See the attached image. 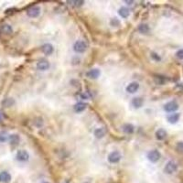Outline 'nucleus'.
Masks as SVG:
<instances>
[{
  "label": "nucleus",
  "instance_id": "nucleus-3",
  "mask_svg": "<svg viewBox=\"0 0 183 183\" xmlns=\"http://www.w3.org/2000/svg\"><path fill=\"white\" fill-rule=\"evenodd\" d=\"M177 168H178V166L174 161H169L167 163L164 170L167 174H172L177 170Z\"/></svg>",
  "mask_w": 183,
  "mask_h": 183
},
{
  "label": "nucleus",
  "instance_id": "nucleus-20",
  "mask_svg": "<svg viewBox=\"0 0 183 183\" xmlns=\"http://www.w3.org/2000/svg\"><path fill=\"white\" fill-rule=\"evenodd\" d=\"M118 13H119V15H120L122 18H127L128 16L130 15V11H129V9L126 8H125V6H122V8L119 9Z\"/></svg>",
  "mask_w": 183,
  "mask_h": 183
},
{
  "label": "nucleus",
  "instance_id": "nucleus-24",
  "mask_svg": "<svg viewBox=\"0 0 183 183\" xmlns=\"http://www.w3.org/2000/svg\"><path fill=\"white\" fill-rule=\"evenodd\" d=\"M176 149H177V151L179 153H183V142L182 141L179 142V143L177 144V146H176Z\"/></svg>",
  "mask_w": 183,
  "mask_h": 183
},
{
  "label": "nucleus",
  "instance_id": "nucleus-29",
  "mask_svg": "<svg viewBox=\"0 0 183 183\" xmlns=\"http://www.w3.org/2000/svg\"><path fill=\"white\" fill-rule=\"evenodd\" d=\"M0 118H1V114H0Z\"/></svg>",
  "mask_w": 183,
  "mask_h": 183
},
{
  "label": "nucleus",
  "instance_id": "nucleus-15",
  "mask_svg": "<svg viewBox=\"0 0 183 183\" xmlns=\"http://www.w3.org/2000/svg\"><path fill=\"white\" fill-rule=\"evenodd\" d=\"M0 30H1L2 33L6 34V35H8V34H11L12 31H13V29H12V28H11V26L8 25V24H3V25L1 26V28H0Z\"/></svg>",
  "mask_w": 183,
  "mask_h": 183
},
{
  "label": "nucleus",
  "instance_id": "nucleus-4",
  "mask_svg": "<svg viewBox=\"0 0 183 183\" xmlns=\"http://www.w3.org/2000/svg\"><path fill=\"white\" fill-rule=\"evenodd\" d=\"M39 14H40V8L37 6H32V8H30L27 11V15L29 18H37L39 16Z\"/></svg>",
  "mask_w": 183,
  "mask_h": 183
},
{
  "label": "nucleus",
  "instance_id": "nucleus-28",
  "mask_svg": "<svg viewBox=\"0 0 183 183\" xmlns=\"http://www.w3.org/2000/svg\"><path fill=\"white\" fill-rule=\"evenodd\" d=\"M42 183H49V182H42Z\"/></svg>",
  "mask_w": 183,
  "mask_h": 183
},
{
  "label": "nucleus",
  "instance_id": "nucleus-22",
  "mask_svg": "<svg viewBox=\"0 0 183 183\" xmlns=\"http://www.w3.org/2000/svg\"><path fill=\"white\" fill-rule=\"evenodd\" d=\"M14 104H15V102L12 98H6L2 102V105L4 107H11Z\"/></svg>",
  "mask_w": 183,
  "mask_h": 183
},
{
  "label": "nucleus",
  "instance_id": "nucleus-14",
  "mask_svg": "<svg viewBox=\"0 0 183 183\" xmlns=\"http://www.w3.org/2000/svg\"><path fill=\"white\" fill-rule=\"evenodd\" d=\"M156 137L158 140H164L167 137V132L164 129H158L156 132Z\"/></svg>",
  "mask_w": 183,
  "mask_h": 183
},
{
  "label": "nucleus",
  "instance_id": "nucleus-5",
  "mask_svg": "<svg viewBox=\"0 0 183 183\" xmlns=\"http://www.w3.org/2000/svg\"><path fill=\"white\" fill-rule=\"evenodd\" d=\"M121 159V154L118 151H114L108 156V161L110 163H117Z\"/></svg>",
  "mask_w": 183,
  "mask_h": 183
},
{
  "label": "nucleus",
  "instance_id": "nucleus-10",
  "mask_svg": "<svg viewBox=\"0 0 183 183\" xmlns=\"http://www.w3.org/2000/svg\"><path fill=\"white\" fill-rule=\"evenodd\" d=\"M138 89H139V83L137 82H133L128 84V86L126 87V91L129 93H134Z\"/></svg>",
  "mask_w": 183,
  "mask_h": 183
},
{
  "label": "nucleus",
  "instance_id": "nucleus-8",
  "mask_svg": "<svg viewBox=\"0 0 183 183\" xmlns=\"http://www.w3.org/2000/svg\"><path fill=\"white\" fill-rule=\"evenodd\" d=\"M50 68V62L46 60H41L37 63V69L39 71H46Z\"/></svg>",
  "mask_w": 183,
  "mask_h": 183
},
{
  "label": "nucleus",
  "instance_id": "nucleus-23",
  "mask_svg": "<svg viewBox=\"0 0 183 183\" xmlns=\"http://www.w3.org/2000/svg\"><path fill=\"white\" fill-rule=\"evenodd\" d=\"M138 30L142 34H147L148 31H149V27H148L147 24H140L138 26Z\"/></svg>",
  "mask_w": 183,
  "mask_h": 183
},
{
  "label": "nucleus",
  "instance_id": "nucleus-25",
  "mask_svg": "<svg viewBox=\"0 0 183 183\" xmlns=\"http://www.w3.org/2000/svg\"><path fill=\"white\" fill-rule=\"evenodd\" d=\"M8 134L6 132H0V142H5L8 139Z\"/></svg>",
  "mask_w": 183,
  "mask_h": 183
},
{
  "label": "nucleus",
  "instance_id": "nucleus-27",
  "mask_svg": "<svg viewBox=\"0 0 183 183\" xmlns=\"http://www.w3.org/2000/svg\"><path fill=\"white\" fill-rule=\"evenodd\" d=\"M158 55V54H155V53H152V57L156 60V59H157V60H160V58L159 57H158L157 56Z\"/></svg>",
  "mask_w": 183,
  "mask_h": 183
},
{
  "label": "nucleus",
  "instance_id": "nucleus-26",
  "mask_svg": "<svg viewBox=\"0 0 183 183\" xmlns=\"http://www.w3.org/2000/svg\"><path fill=\"white\" fill-rule=\"evenodd\" d=\"M176 56L179 58V60H183V50H179L177 53H176Z\"/></svg>",
  "mask_w": 183,
  "mask_h": 183
},
{
  "label": "nucleus",
  "instance_id": "nucleus-7",
  "mask_svg": "<svg viewBox=\"0 0 183 183\" xmlns=\"http://www.w3.org/2000/svg\"><path fill=\"white\" fill-rule=\"evenodd\" d=\"M16 158L18 161H27L29 158V154L27 150H18L16 155Z\"/></svg>",
  "mask_w": 183,
  "mask_h": 183
},
{
  "label": "nucleus",
  "instance_id": "nucleus-13",
  "mask_svg": "<svg viewBox=\"0 0 183 183\" xmlns=\"http://www.w3.org/2000/svg\"><path fill=\"white\" fill-rule=\"evenodd\" d=\"M42 51L46 55H50V54L53 52V46L50 43H46L42 46Z\"/></svg>",
  "mask_w": 183,
  "mask_h": 183
},
{
  "label": "nucleus",
  "instance_id": "nucleus-12",
  "mask_svg": "<svg viewBox=\"0 0 183 183\" xmlns=\"http://www.w3.org/2000/svg\"><path fill=\"white\" fill-rule=\"evenodd\" d=\"M9 143L12 145V146H18L19 141H20V137L18 135H16V134H13L11 135H9Z\"/></svg>",
  "mask_w": 183,
  "mask_h": 183
},
{
  "label": "nucleus",
  "instance_id": "nucleus-21",
  "mask_svg": "<svg viewBox=\"0 0 183 183\" xmlns=\"http://www.w3.org/2000/svg\"><path fill=\"white\" fill-rule=\"evenodd\" d=\"M123 130L126 134H132L134 132V126L131 124H126L123 126Z\"/></svg>",
  "mask_w": 183,
  "mask_h": 183
},
{
  "label": "nucleus",
  "instance_id": "nucleus-18",
  "mask_svg": "<svg viewBox=\"0 0 183 183\" xmlns=\"http://www.w3.org/2000/svg\"><path fill=\"white\" fill-rule=\"evenodd\" d=\"M87 107V104L85 103H78L75 104V106H74V111L77 112V113H81L83 112L86 109Z\"/></svg>",
  "mask_w": 183,
  "mask_h": 183
},
{
  "label": "nucleus",
  "instance_id": "nucleus-6",
  "mask_svg": "<svg viewBox=\"0 0 183 183\" xmlns=\"http://www.w3.org/2000/svg\"><path fill=\"white\" fill-rule=\"evenodd\" d=\"M147 158L149 159L151 162H153V163L158 161L159 158H160V153H159V151H158V150H151L150 152H148V154H147Z\"/></svg>",
  "mask_w": 183,
  "mask_h": 183
},
{
  "label": "nucleus",
  "instance_id": "nucleus-2",
  "mask_svg": "<svg viewBox=\"0 0 183 183\" xmlns=\"http://www.w3.org/2000/svg\"><path fill=\"white\" fill-rule=\"evenodd\" d=\"M179 108V104L176 103L175 101H171L168 102L164 105V110L168 113H171V112H175L176 110H178Z\"/></svg>",
  "mask_w": 183,
  "mask_h": 183
},
{
  "label": "nucleus",
  "instance_id": "nucleus-9",
  "mask_svg": "<svg viewBox=\"0 0 183 183\" xmlns=\"http://www.w3.org/2000/svg\"><path fill=\"white\" fill-rule=\"evenodd\" d=\"M100 74H101V72L99 69H92L86 73V76L88 78L94 80V79H97L100 76Z\"/></svg>",
  "mask_w": 183,
  "mask_h": 183
},
{
  "label": "nucleus",
  "instance_id": "nucleus-17",
  "mask_svg": "<svg viewBox=\"0 0 183 183\" xmlns=\"http://www.w3.org/2000/svg\"><path fill=\"white\" fill-rule=\"evenodd\" d=\"M105 133H106V130L104 129V128L100 127V128H97V129L94 131V135H95V137H97V138H102L104 137Z\"/></svg>",
  "mask_w": 183,
  "mask_h": 183
},
{
  "label": "nucleus",
  "instance_id": "nucleus-19",
  "mask_svg": "<svg viewBox=\"0 0 183 183\" xmlns=\"http://www.w3.org/2000/svg\"><path fill=\"white\" fill-rule=\"evenodd\" d=\"M179 114H172L168 116V121L170 124H176L179 119Z\"/></svg>",
  "mask_w": 183,
  "mask_h": 183
},
{
  "label": "nucleus",
  "instance_id": "nucleus-16",
  "mask_svg": "<svg viewBox=\"0 0 183 183\" xmlns=\"http://www.w3.org/2000/svg\"><path fill=\"white\" fill-rule=\"evenodd\" d=\"M143 103H144L143 99H141L139 97H135L132 100V104L135 108H140L143 105Z\"/></svg>",
  "mask_w": 183,
  "mask_h": 183
},
{
  "label": "nucleus",
  "instance_id": "nucleus-1",
  "mask_svg": "<svg viewBox=\"0 0 183 183\" xmlns=\"http://www.w3.org/2000/svg\"><path fill=\"white\" fill-rule=\"evenodd\" d=\"M73 50L77 53H83L87 50V44L83 40H78L73 45Z\"/></svg>",
  "mask_w": 183,
  "mask_h": 183
},
{
  "label": "nucleus",
  "instance_id": "nucleus-11",
  "mask_svg": "<svg viewBox=\"0 0 183 183\" xmlns=\"http://www.w3.org/2000/svg\"><path fill=\"white\" fill-rule=\"evenodd\" d=\"M11 180V176L8 172L2 171L0 172V182L2 183H8Z\"/></svg>",
  "mask_w": 183,
  "mask_h": 183
}]
</instances>
